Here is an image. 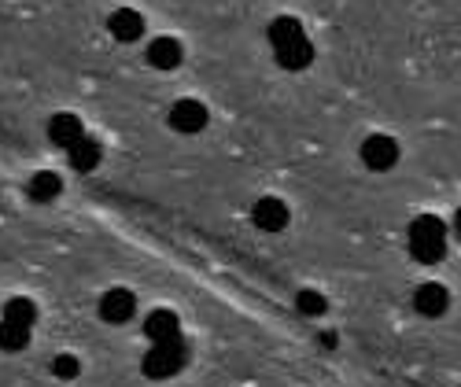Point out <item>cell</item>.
Masks as SVG:
<instances>
[{
	"label": "cell",
	"mask_w": 461,
	"mask_h": 387,
	"mask_svg": "<svg viewBox=\"0 0 461 387\" xmlns=\"http://www.w3.org/2000/svg\"><path fill=\"white\" fill-rule=\"evenodd\" d=\"M410 255L420 266H436L447 255V225L436 214H420L410 221Z\"/></svg>",
	"instance_id": "6da1fadb"
},
{
	"label": "cell",
	"mask_w": 461,
	"mask_h": 387,
	"mask_svg": "<svg viewBox=\"0 0 461 387\" xmlns=\"http://www.w3.org/2000/svg\"><path fill=\"white\" fill-rule=\"evenodd\" d=\"M185 362H188V343L177 336V339H167V343H151V351L140 362V373L148 380H170L174 373L185 369Z\"/></svg>",
	"instance_id": "7a4b0ae2"
},
{
	"label": "cell",
	"mask_w": 461,
	"mask_h": 387,
	"mask_svg": "<svg viewBox=\"0 0 461 387\" xmlns=\"http://www.w3.org/2000/svg\"><path fill=\"white\" fill-rule=\"evenodd\" d=\"M362 163L373 170V174H384V170H392L399 163V144L392 137H384V133H373L362 140Z\"/></svg>",
	"instance_id": "3957f363"
},
{
	"label": "cell",
	"mask_w": 461,
	"mask_h": 387,
	"mask_svg": "<svg viewBox=\"0 0 461 387\" xmlns=\"http://www.w3.org/2000/svg\"><path fill=\"white\" fill-rule=\"evenodd\" d=\"M133 314H137V295H133L130 288H111V292H104V299H100V318H104L107 325H126Z\"/></svg>",
	"instance_id": "277c9868"
},
{
	"label": "cell",
	"mask_w": 461,
	"mask_h": 387,
	"mask_svg": "<svg viewBox=\"0 0 461 387\" xmlns=\"http://www.w3.org/2000/svg\"><path fill=\"white\" fill-rule=\"evenodd\" d=\"M170 126H174L177 133H185V137L203 133V126H207V107H203L200 100H177V104L170 107Z\"/></svg>",
	"instance_id": "5b68a950"
},
{
	"label": "cell",
	"mask_w": 461,
	"mask_h": 387,
	"mask_svg": "<svg viewBox=\"0 0 461 387\" xmlns=\"http://www.w3.org/2000/svg\"><path fill=\"white\" fill-rule=\"evenodd\" d=\"M107 30L114 41H122V45H133L144 37V15L133 12V8H114L111 19H107Z\"/></svg>",
	"instance_id": "8992f818"
},
{
	"label": "cell",
	"mask_w": 461,
	"mask_h": 387,
	"mask_svg": "<svg viewBox=\"0 0 461 387\" xmlns=\"http://www.w3.org/2000/svg\"><path fill=\"white\" fill-rule=\"evenodd\" d=\"M413 306H417V314H425V318H443L450 306V292L439 281H429L413 292Z\"/></svg>",
	"instance_id": "52a82bcc"
},
{
	"label": "cell",
	"mask_w": 461,
	"mask_h": 387,
	"mask_svg": "<svg viewBox=\"0 0 461 387\" xmlns=\"http://www.w3.org/2000/svg\"><path fill=\"white\" fill-rule=\"evenodd\" d=\"M251 218H255V225L262 229V232H281L285 225H288V207H285V200H277V196H266V200H258L255 203V211H251Z\"/></svg>",
	"instance_id": "ba28073f"
},
{
	"label": "cell",
	"mask_w": 461,
	"mask_h": 387,
	"mask_svg": "<svg viewBox=\"0 0 461 387\" xmlns=\"http://www.w3.org/2000/svg\"><path fill=\"white\" fill-rule=\"evenodd\" d=\"M185 59V49L177 37H156V41L148 45V63L156 70H177Z\"/></svg>",
	"instance_id": "9c48e42d"
},
{
	"label": "cell",
	"mask_w": 461,
	"mask_h": 387,
	"mask_svg": "<svg viewBox=\"0 0 461 387\" xmlns=\"http://www.w3.org/2000/svg\"><path fill=\"white\" fill-rule=\"evenodd\" d=\"M144 336L151 343H167V339H177L181 336V321L174 310H151V314L144 318Z\"/></svg>",
	"instance_id": "30bf717a"
},
{
	"label": "cell",
	"mask_w": 461,
	"mask_h": 387,
	"mask_svg": "<svg viewBox=\"0 0 461 387\" xmlns=\"http://www.w3.org/2000/svg\"><path fill=\"white\" fill-rule=\"evenodd\" d=\"M86 137V130H82V119H78V114H70V111H63V114H56V119L49 122V140L52 144H59V148H74V144H78Z\"/></svg>",
	"instance_id": "8fae6325"
},
{
	"label": "cell",
	"mask_w": 461,
	"mask_h": 387,
	"mask_svg": "<svg viewBox=\"0 0 461 387\" xmlns=\"http://www.w3.org/2000/svg\"><path fill=\"white\" fill-rule=\"evenodd\" d=\"M274 56H277V63H281L285 70H306V67L314 63V45L306 41V37H299V41H292V45L277 49Z\"/></svg>",
	"instance_id": "7c38bea8"
},
{
	"label": "cell",
	"mask_w": 461,
	"mask_h": 387,
	"mask_svg": "<svg viewBox=\"0 0 461 387\" xmlns=\"http://www.w3.org/2000/svg\"><path fill=\"white\" fill-rule=\"evenodd\" d=\"M26 192H30V200H33V203H52L59 192H63V181H59L52 170H41V174H33V177H30Z\"/></svg>",
	"instance_id": "4fadbf2b"
},
{
	"label": "cell",
	"mask_w": 461,
	"mask_h": 387,
	"mask_svg": "<svg viewBox=\"0 0 461 387\" xmlns=\"http://www.w3.org/2000/svg\"><path fill=\"white\" fill-rule=\"evenodd\" d=\"M100 155H104V148H100L93 137H82L78 144L70 148V166L78 170V174H89V170L100 166Z\"/></svg>",
	"instance_id": "5bb4252c"
},
{
	"label": "cell",
	"mask_w": 461,
	"mask_h": 387,
	"mask_svg": "<svg viewBox=\"0 0 461 387\" xmlns=\"http://www.w3.org/2000/svg\"><path fill=\"white\" fill-rule=\"evenodd\" d=\"M266 37H270V45H274V52H277V49H285V45L299 41V37H306V33H303V22H299V19L281 15V19H274V22H270Z\"/></svg>",
	"instance_id": "9a60e30c"
},
{
	"label": "cell",
	"mask_w": 461,
	"mask_h": 387,
	"mask_svg": "<svg viewBox=\"0 0 461 387\" xmlns=\"http://www.w3.org/2000/svg\"><path fill=\"white\" fill-rule=\"evenodd\" d=\"M5 321H12V325H23V328H33V321H37V306L30 302V299H8L5 302Z\"/></svg>",
	"instance_id": "2e32d148"
},
{
	"label": "cell",
	"mask_w": 461,
	"mask_h": 387,
	"mask_svg": "<svg viewBox=\"0 0 461 387\" xmlns=\"http://www.w3.org/2000/svg\"><path fill=\"white\" fill-rule=\"evenodd\" d=\"M26 343H30V328L23 325H12V321H0V351H26Z\"/></svg>",
	"instance_id": "e0dca14e"
},
{
	"label": "cell",
	"mask_w": 461,
	"mask_h": 387,
	"mask_svg": "<svg viewBox=\"0 0 461 387\" xmlns=\"http://www.w3.org/2000/svg\"><path fill=\"white\" fill-rule=\"evenodd\" d=\"M295 306H299V314H306V318H321L329 310V299L321 292H314V288H303L295 295Z\"/></svg>",
	"instance_id": "ac0fdd59"
},
{
	"label": "cell",
	"mask_w": 461,
	"mask_h": 387,
	"mask_svg": "<svg viewBox=\"0 0 461 387\" xmlns=\"http://www.w3.org/2000/svg\"><path fill=\"white\" fill-rule=\"evenodd\" d=\"M78 373H82V365H78V358H74V355H56L52 358V376L56 380H74Z\"/></svg>",
	"instance_id": "d6986e66"
},
{
	"label": "cell",
	"mask_w": 461,
	"mask_h": 387,
	"mask_svg": "<svg viewBox=\"0 0 461 387\" xmlns=\"http://www.w3.org/2000/svg\"><path fill=\"white\" fill-rule=\"evenodd\" d=\"M454 232H457V240H461V207H457V214H454Z\"/></svg>",
	"instance_id": "ffe728a7"
}]
</instances>
